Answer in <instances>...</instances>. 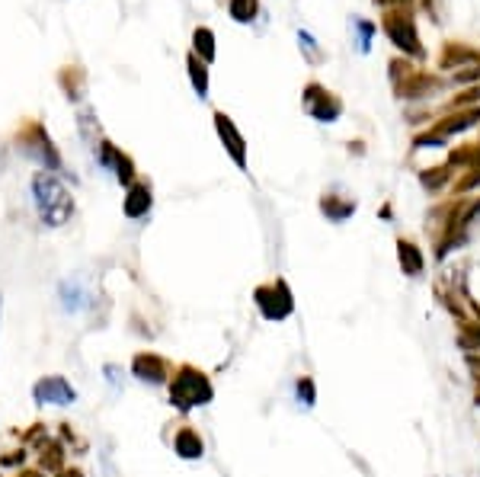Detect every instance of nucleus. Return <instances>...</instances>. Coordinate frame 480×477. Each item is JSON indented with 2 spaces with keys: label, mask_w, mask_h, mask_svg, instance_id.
<instances>
[{
  "label": "nucleus",
  "mask_w": 480,
  "mask_h": 477,
  "mask_svg": "<svg viewBox=\"0 0 480 477\" xmlns=\"http://www.w3.org/2000/svg\"><path fill=\"white\" fill-rule=\"evenodd\" d=\"M32 199H36L39 218L45 221L48 228H61L65 221H71L74 215V199L65 189V183H58L55 177L48 173H39L32 179Z\"/></svg>",
  "instance_id": "obj_1"
},
{
  "label": "nucleus",
  "mask_w": 480,
  "mask_h": 477,
  "mask_svg": "<svg viewBox=\"0 0 480 477\" xmlns=\"http://www.w3.org/2000/svg\"><path fill=\"white\" fill-rule=\"evenodd\" d=\"M170 401H173L179 410L208 403L212 401V384H208L205 375L193 372V368H183V372L173 378V384H170Z\"/></svg>",
  "instance_id": "obj_2"
},
{
  "label": "nucleus",
  "mask_w": 480,
  "mask_h": 477,
  "mask_svg": "<svg viewBox=\"0 0 480 477\" xmlns=\"http://www.w3.org/2000/svg\"><path fill=\"white\" fill-rule=\"evenodd\" d=\"M32 397H36L39 403H58V407H67V403L77 401V391L65 381V378L52 375V378H42V381L32 388Z\"/></svg>",
  "instance_id": "obj_3"
},
{
  "label": "nucleus",
  "mask_w": 480,
  "mask_h": 477,
  "mask_svg": "<svg viewBox=\"0 0 480 477\" xmlns=\"http://www.w3.org/2000/svg\"><path fill=\"white\" fill-rule=\"evenodd\" d=\"M384 32L391 36V42L397 48H404L406 55H419V42H416V29L410 16H400V13H391L384 19Z\"/></svg>",
  "instance_id": "obj_4"
},
{
  "label": "nucleus",
  "mask_w": 480,
  "mask_h": 477,
  "mask_svg": "<svg viewBox=\"0 0 480 477\" xmlns=\"http://www.w3.org/2000/svg\"><path fill=\"white\" fill-rule=\"evenodd\" d=\"M23 148H26V154H32L39 164H45L48 170H58V167H61V157H58V151L52 148L48 135L39 129V125H32V129H29V135L23 138Z\"/></svg>",
  "instance_id": "obj_5"
},
{
  "label": "nucleus",
  "mask_w": 480,
  "mask_h": 477,
  "mask_svg": "<svg viewBox=\"0 0 480 477\" xmlns=\"http://www.w3.org/2000/svg\"><path fill=\"white\" fill-rule=\"evenodd\" d=\"M257 301L266 318H285L288 311H292V298H288V291L282 285H276V289H259Z\"/></svg>",
  "instance_id": "obj_6"
},
{
  "label": "nucleus",
  "mask_w": 480,
  "mask_h": 477,
  "mask_svg": "<svg viewBox=\"0 0 480 477\" xmlns=\"http://www.w3.org/2000/svg\"><path fill=\"white\" fill-rule=\"evenodd\" d=\"M215 125H218V135H221V141L228 144V151H231V157L243 167V164H247V151H243V138L237 135L234 122L228 119V115H215Z\"/></svg>",
  "instance_id": "obj_7"
},
{
  "label": "nucleus",
  "mask_w": 480,
  "mask_h": 477,
  "mask_svg": "<svg viewBox=\"0 0 480 477\" xmlns=\"http://www.w3.org/2000/svg\"><path fill=\"white\" fill-rule=\"evenodd\" d=\"M307 109H311V113H314L320 122H333V119H336V113H340V103L330 100L320 87H307Z\"/></svg>",
  "instance_id": "obj_8"
},
{
  "label": "nucleus",
  "mask_w": 480,
  "mask_h": 477,
  "mask_svg": "<svg viewBox=\"0 0 480 477\" xmlns=\"http://www.w3.org/2000/svg\"><path fill=\"white\" fill-rule=\"evenodd\" d=\"M100 160H102V167H112V173H116L119 183H131V173H135V170H131V160L125 157V154H119L112 144H102Z\"/></svg>",
  "instance_id": "obj_9"
},
{
  "label": "nucleus",
  "mask_w": 480,
  "mask_h": 477,
  "mask_svg": "<svg viewBox=\"0 0 480 477\" xmlns=\"http://www.w3.org/2000/svg\"><path fill=\"white\" fill-rule=\"evenodd\" d=\"M151 208V189L148 186H131V192L125 196V215L141 218Z\"/></svg>",
  "instance_id": "obj_10"
},
{
  "label": "nucleus",
  "mask_w": 480,
  "mask_h": 477,
  "mask_svg": "<svg viewBox=\"0 0 480 477\" xmlns=\"http://www.w3.org/2000/svg\"><path fill=\"white\" fill-rule=\"evenodd\" d=\"M135 375L144 378V381H164V362L157 356H138L135 359Z\"/></svg>",
  "instance_id": "obj_11"
},
{
  "label": "nucleus",
  "mask_w": 480,
  "mask_h": 477,
  "mask_svg": "<svg viewBox=\"0 0 480 477\" xmlns=\"http://www.w3.org/2000/svg\"><path fill=\"white\" fill-rule=\"evenodd\" d=\"M58 295H61V308L65 311H80L87 304V295H83L80 282H61Z\"/></svg>",
  "instance_id": "obj_12"
},
{
  "label": "nucleus",
  "mask_w": 480,
  "mask_h": 477,
  "mask_svg": "<svg viewBox=\"0 0 480 477\" xmlns=\"http://www.w3.org/2000/svg\"><path fill=\"white\" fill-rule=\"evenodd\" d=\"M176 452L183 455V458H199L202 455V439H199V432L193 430H183L176 436Z\"/></svg>",
  "instance_id": "obj_13"
},
{
  "label": "nucleus",
  "mask_w": 480,
  "mask_h": 477,
  "mask_svg": "<svg viewBox=\"0 0 480 477\" xmlns=\"http://www.w3.org/2000/svg\"><path fill=\"white\" fill-rule=\"evenodd\" d=\"M193 42H195V52L202 55V61H212L215 58V36L212 32H208V29H195Z\"/></svg>",
  "instance_id": "obj_14"
},
{
  "label": "nucleus",
  "mask_w": 480,
  "mask_h": 477,
  "mask_svg": "<svg viewBox=\"0 0 480 477\" xmlns=\"http://www.w3.org/2000/svg\"><path fill=\"white\" fill-rule=\"evenodd\" d=\"M189 77H193L195 90H199V96H205V90H208V74H205V65L199 61V58H189Z\"/></svg>",
  "instance_id": "obj_15"
},
{
  "label": "nucleus",
  "mask_w": 480,
  "mask_h": 477,
  "mask_svg": "<svg viewBox=\"0 0 480 477\" xmlns=\"http://www.w3.org/2000/svg\"><path fill=\"white\" fill-rule=\"evenodd\" d=\"M253 13H257V0H231V16L237 19V23L253 19Z\"/></svg>",
  "instance_id": "obj_16"
},
{
  "label": "nucleus",
  "mask_w": 480,
  "mask_h": 477,
  "mask_svg": "<svg viewBox=\"0 0 480 477\" xmlns=\"http://www.w3.org/2000/svg\"><path fill=\"white\" fill-rule=\"evenodd\" d=\"M480 113H468V115H458V119H452L448 125H445V131H458V129H468V125H474L477 122Z\"/></svg>",
  "instance_id": "obj_17"
},
{
  "label": "nucleus",
  "mask_w": 480,
  "mask_h": 477,
  "mask_svg": "<svg viewBox=\"0 0 480 477\" xmlns=\"http://www.w3.org/2000/svg\"><path fill=\"white\" fill-rule=\"evenodd\" d=\"M400 260H406V263H410V269H419V256H416V253H413V247H410V243H404V247H400Z\"/></svg>",
  "instance_id": "obj_18"
},
{
  "label": "nucleus",
  "mask_w": 480,
  "mask_h": 477,
  "mask_svg": "<svg viewBox=\"0 0 480 477\" xmlns=\"http://www.w3.org/2000/svg\"><path fill=\"white\" fill-rule=\"evenodd\" d=\"M305 394V403H314V388H311V381H301L298 384V397Z\"/></svg>",
  "instance_id": "obj_19"
},
{
  "label": "nucleus",
  "mask_w": 480,
  "mask_h": 477,
  "mask_svg": "<svg viewBox=\"0 0 480 477\" xmlns=\"http://www.w3.org/2000/svg\"><path fill=\"white\" fill-rule=\"evenodd\" d=\"M0 308H3V301H0Z\"/></svg>",
  "instance_id": "obj_20"
}]
</instances>
